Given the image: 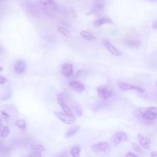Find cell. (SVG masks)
<instances>
[{
	"mask_svg": "<svg viewBox=\"0 0 157 157\" xmlns=\"http://www.w3.org/2000/svg\"><path fill=\"white\" fill-rule=\"evenodd\" d=\"M91 150L96 153H107L110 150V145L105 141H101L93 145L91 147Z\"/></svg>",
	"mask_w": 157,
	"mask_h": 157,
	"instance_id": "cell-1",
	"label": "cell"
},
{
	"mask_svg": "<svg viewBox=\"0 0 157 157\" xmlns=\"http://www.w3.org/2000/svg\"><path fill=\"white\" fill-rule=\"evenodd\" d=\"M140 115L142 118L148 120H154L157 117V108L151 107L145 111H140Z\"/></svg>",
	"mask_w": 157,
	"mask_h": 157,
	"instance_id": "cell-2",
	"label": "cell"
},
{
	"mask_svg": "<svg viewBox=\"0 0 157 157\" xmlns=\"http://www.w3.org/2000/svg\"><path fill=\"white\" fill-rule=\"evenodd\" d=\"M55 114L59 120L67 124H72L75 122V118L73 115L61 112H55Z\"/></svg>",
	"mask_w": 157,
	"mask_h": 157,
	"instance_id": "cell-3",
	"label": "cell"
},
{
	"mask_svg": "<svg viewBox=\"0 0 157 157\" xmlns=\"http://www.w3.org/2000/svg\"><path fill=\"white\" fill-rule=\"evenodd\" d=\"M98 96L103 99H106L111 97L112 91L106 86H100L97 88Z\"/></svg>",
	"mask_w": 157,
	"mask_h": 157,
	"instance_id": "cell-4",
	"label": "cell"
},
{
	"mask_svg": "<svg viewBox=\"0 0 157 157\" xmlns=\"http://www.w3.org/2000/svg\"><path fill=\"white\" fill-rule=\"evenodd\" d=\"M127 140H128V136L125 132L123 131H118L115 132L113 135L111 139L112 142L116 145Z\"/></svg>",
	"mask_w": 157,
	"mask_h": 157,
	"instance_id": "cell-5",
	"label": "cell"
},
{
	"mask_svg": "<svg viewBox=\"0 0 157 157\" xmlns=\"http://www.w3.org/2000/svg\"><path fill=\"white\" fill-rule=\"evenodd\" d=\"M118 87L120 88V90L123 91H128V90H135L138 91L140 93H143L144 91V90L138 86L134 85L130 83H128L124 82H120L118 83Z\"/></svg>",
	"mask_w": 157,
	"mask_h": 157,
	"instance_id": "cell-6",
	"label": "cell"
},
{
	"mask_svg": "<svg viewBox=\"0 0 157 157\" xmlns=\"http://www.w3.org/2000/svg\"><path fill=\"white\" fill-rule=\"evenodd\" d=\"M103 45H104V47L107 48V50L110 53H112L113 55L115 56H120L121 55V52H120V50L118 49H117L111 42L109 40L107 39H104L102 41Z\"/></svg>",
	"mask_w": 157,
	"mask_h": 157,
	"instance_id": "cell-7",
	"label": "cell"
},
{
	"mask_svg": "<svg viewBox=\"0 0 157 157\" xmlns=\"http://www.w3.org/2000/svg\"><path fill=\"white\" fill-rule=\"evenodd\" d=\"M137 139H138V141H139L140 145L144 148L150 149L151 145V142L148 137L143 136L142 134H138Z\"/></svg>",
	"mask_w": 157,
	"mask_h": 157,
	"instance_id": "cell-8",
	"label": "cell"
},
{
	"mask_svg": "<svg viewBox=\"0 0 157 157\" xmlns=\"http://www.w3.org/2000/svg\"><path fill=\"white\" fill-rule=\"evenodd\" d=\"M26 67V65L25 62L22 59H19L16 61L14 64L13 69L16 74H23Z\"/></svg>",
	"mask_w": 157,
	"mask_h": 157,
	"instance_id": "cell-9",
	"label": "cell"
},
{
	"mask_svg": "<svg viewBox=\"0 0 157 157\" xmlns=\"http://www.w3.org/2000/svg\"><path fill=\"white\" fill-rule=\"evenodd\" d=\"M74 69L72 64L70 63H64L61 67V74L66 77H70L73 74Z\"/></svg>",
	"mask_w": 157,
	"mask_h": 157,
	"instance_id": "cell-10",
	"label": "cell"
},
{
	"mask_svg": "<svg viewBox=\"0 0 157 157\" xmlns=\"http://www.w3.org/2000/svg\"><path fill=\"white\" fill-rule=\"evenodd\" d=\"M69 85L72 90L77 92L81 93L85 90V85L78 81H71L69 82Z\"/></svg>",
	"mask_w": 157,
	"mask_h": 157,
	"instance_id": "cell-11",
	"label": "cell"
},
{
	"mask_svg": "<svg viewBox=\"0 0 157 157\" xmlns=\"http://www.w3.org/2000/svg\"><path fill=\"white\" fill-rule=\"evenodd\" d=\"M57 102L58 103V104L60 105V107L62 108L63 110L67 113L69 114H71L73 115L71 111V109H70V107L68 106V105L67 104L65 103L63 97L62 96V95L61 94H58L57 96Z\"/></svg>",
	"mask_w": 157,
	"mask_h": 157,
	"instance_id": "cell-12",
	"label": "cell"
},
{
	"mask_svg": "<svg viewBox=\"0 0 157 157\" xmlns=\"http://www.w3.org/2000/svg\"><path fill=\"white\" fill-rule=\"evenodd\" d=\"M113 21L109 18L107 17H102V18H99L96 19L94 21V25L96 27L98 26H101L105 24H113Z\"/></svg>",
	"mask_w": 157,
	"mask_h": 157,
	"instance_id": "cell-13",
	"label": "cell"
},
{
	"mask_svg": "<svg viewBox=\"0 0 157 157\" xmlns=\"http://www.w3.org/2000/svg\"><path fill=\"white\" fill-rule=\"evenodd\" d=\"M104 7V0H95L93 6V12H99L103 10Z\"/></svg>",
	"mask_w": 157,
	"mask_h": 157,
	"instance_id": "cell-14",
	"label": "cell"
},
{
	"mask_svg": "<svg viewBox=\"0 0 157 157\" xmlns=\"http://www.w3.org/2000/svg\"><path fill=\"white\" fill-rule=\"evenodd\" d=\"M78 129H79V126L78 125H74V126H71L66 131V134H65L66 137H69L74 136V134H75L77 132Z\"/></svg>",
	"mask_w": 157,
	"mask_h": 157,
	"instance_id": "cell-15",
	"label": "cell"
},
{
	"mask_svg": "<svg viewBox=\"0 0 157 157\" xmlns=\"http://www.w3.org/2000/svg\"><path fill=\"white\" fill-rule=\"evenodd\" d=\"M80 150L81 149L79 146H74L71 149L70 153L72 156L78 157L80 154Z\"/></svg>",
	"mask_w": 157,
	"mask_h": 157,
	"instance_id": "cell-16",
	"label": "cell"
},
{
	"mask_svg": "<svg viewBox=\"0 0 157 157\" xmlns=\"http://www.w3.org/2000/svg\"><path fill=\"white\" fill-rule=\"evenodd\" d=\"M80 35L82 37H83L86 40H92L94 38L93 35L91 33H90L89 31H81L80 32Z\"/></svg>",
	"mask_w": 157,
	"mask_h": 157,
	"instance_id": "cell-17",
	"label": "cell"
},
{
	"mask_svg": "<svg viewBox=\"0 0 157 157\" xmlns=\"http://www.w3.org/2000/svg\"><path fill=\"white\" fill-rule=\"evenodd\" d=\"M57 29L61 34H62L65 37H69L70 35V33L68 31V29H67L66 28H64L63 26H58Z\"/></svg>",
	"mask_w": 157,
	"mask_h": 157,
	"instance_id": "cell-18",
	"label": "cell"
},
{
	"mask_svg": "<svg viewBox=\"0 0 157 157\" xmlns=\"http://www.w3.org/2000/svg\"><path fill=\"white\" fill-rule=\"evenodd\" d=\"M10 134V129L8 126H4L0 131V136L2 137H6Z\"/></svg>",
	"mask_w": 157,
	"mask_h": 157,
	"instance_id": "cell-19",
	"label": "cell"
},
{
	"mask_svg": "<svg viewBox=\"0 0 157 157\" xmlns=\"http://www.w3.org/2000/svg\"><path fill=\"white\" fill-rule=\"evenodd\" d=\"M31 148L34 151H43L45 150V147L40 144H34L31 146Z\"/></svg>",
	"mask_w": 157,
	"mask_h": 157,
	"instance_id": "cell-20",
	"label": "cell"
},
{
	"mask_svg": "<svg viewBox=\"0 0 157 157\" xmlns=\"http://www.w3.org/2000/svg\"><path fill=\"white\" fill-rule=\"evenodd\" d=\"M15 124L16 126L18 127V128H25L26 127V123H25V120H23L22 119L17 120L15 122Z\"/></svg>",
	"mask_w": 157,
	"mask_h": 157,
	"instance_id": "cell-21",
	"label": "cell"
},
{
	"mask_svg": "<svg viewBox=\"0 0 157 157\" xmlns=\"http://www.w3.org/2000/svg\"><path fill=\"white\" fill-rule=\"evenodd\" d=\"M132 147L134 148V150L137 151V152H139L140 153H142L143 152L142 151V149L141 148V147H140V146L137 144H136V143H134L132 144Z\"/></svg>",
	"mask_w": 157,
	"mask_h": 157,
	"instance_id": "cell-22",
	"label": "cell"
},
{
	"mask_svg": "<svg viewBox=\"0 0 157 157\" xmlns=\"http://www.w3.org/2000/svg\"><path fill=\"white\" fill-rule=\"evenodd\" d=\"M29 156L30 157H40L42 156V153H41V151L33 150V151L31 152V153L29 154Z\"/></svg>",
	"mask_w": 157,
	"mask_h": 157,
	"instance_id": "cell-23",
	"label": "cell"
},
{
	"mask_svg": "<svg viewBox=\"0 0 157 157\" xmlns=\"http://www.w3.org/2000/svg\"><path fill=\"white\" fill-rule=\"evenodd\" d=\"M52 2L53 0H39L40 4L43 6H47L48 4H50Z\"/></svg>",
	"mask_w": 157,
	"mask_h": 157,
	"instance_id": "cell-24",
	"label": "cell"
},
{
	"mask_svg": "<svg viewBox=\"0 0 157 157\" xmlns=\"http://www.w3.org/2000/svg\"><path fill=\"white\" fill-rule=\"evenodd\" d=\"M7 82V79L5 77L2 75H0V85L5 84Z\"/></svg>",
	"mask_w": 157,
	"mask_h": 157,
	"instance_id": "cell-25",
	"label": "cell"
},
{
	"mask_svg": "<svg viewBox=\"0 0 157 157\" xmlns=\"http://www.w3.org/2000/svg\"><path fill=\"white\" fill-rule=\"evenodd\" d=\"M125 156H137V155L132 152H128Z\"/></svg>",
	"mask_w": 157,
	"mask_h": 157,
	"instance_id": "cell-26",
	"label": "cell"
},
{
	"mask_svg": "<svg viewBox=\"0 0 157 157\" xmlns=\"http://www.w3.org/2000/svg\"><path fill=\"white\" fill-rule=\"evenodd\" d=\"M153 28L155 29H157V21L153 22Z\"/></svg>",
	"mask_w": 157,
	"mask_h": 157,
	"instance_id": "cell-27",
	"label": "cell"
},
{
	"mask_svg": "<svg viewBox=\"0 0 157 157\" xmlns=\"http://www.w3.org/2000/svg\"><path fill=\"white\" fill-rule=\"evenodd\" d=\"M151 155L152 156H157V151H152L151 153Z\"/></svg>",
	"mask_w": 157,
	"mask_h": 157,
	"instance_id": "cell-28",
	"label": "cell"
},
{
	"mask_svg": "<svg viewBox=\"0 0 157 157\" xmlns=\"http://www.w3.org/2000/svg\"><path fill=\"white\" fill-rule=\"evenodd\" d=\"M4 149H5V147L3 145H2V144L0 143V151L4 150Z\"/></svg>",
	"mask_w": 157,
	"mask_h": 157,
	"instance_id": "cell-29",
	"label": "cell"
},
{
	"mask_svg": "<svg viewBox=\"0 0 157 157\" xmlns=\"http://www.w3.org/2000/svg\"><path fill=\"white\" fill-rule=\"evenodd\" d=\"M3 69H4L3 67H2V66H0V72H1V71H3Z\"/></svg>",
	"mask_w": 157,
	"mask_h": 157,
	"instance_id": "cell-30",
	"label": "cell"
},
{
	"mask_svg": "<svg viewBox=\"0 0 157 157\" xmlns=\"http://www.w3.org/2000/svg\"><path fill=\"white\" fill-rule=\"evenodd\" d=\"M156 85H157V81H156Z\"/></svg>",
	"mask_w": 157,
	"mask_h": 157,
	"instance_id": "cell-31",
	"label": "cell"
},
{
	"mask_svg": "<svg viewBox=\"0 0 157 157\" xmlns=\"http://www.w3.org/2000/svg\"><path fill=\"white\" fill-rule=\"evenodd\" d=\"M0 126H1V120H0Z\"/></svg>",
	"mask_w": 157,
	"mask_h": 157,
	"instance_id": "cell-32",
	"label": "cell"
},
{
	"mask_svg": "<svg viewBox=\"0 0 157 157\" xmlns=\"http://www.w3.org/2000/svg\"><path fill=\"white\" fill-rule=\"evenodd\" d=\"M0 53H1V48H0Z\"/></svg>",
	"mask_w": 157,
	"mask_h": 157,
	"instance_id": "cell-33",
	"label": "cell"
},
{
	"mask_svg": "<svg viewBox=\"0 0 157 157\" xmlns=\"http://www.w3.org/2000/svg\"><path fill=\"white\" fill-rule=\"evenodd\" d=\"M0 1H4V0H0Z\"/></svg>",
	"mask_w": 157,
	"mask_h": 157,
	"instance_id": "cell-34",
	"label": "cell"
}]
</instances>
